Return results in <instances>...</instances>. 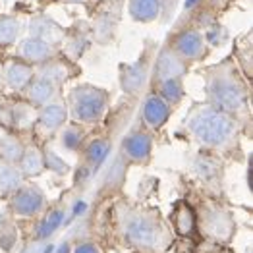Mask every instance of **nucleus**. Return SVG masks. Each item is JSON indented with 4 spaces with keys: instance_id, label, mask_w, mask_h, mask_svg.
I'll list each match as a JSON object with an SVG mask.
<instances>
[{
    "instance_id": "27",
    "label": "nucleus",
    "mask_w": 253,
    "mask_h": 253,
    "mask_svg": "<svg viewBox=\"0 0 253 253\" xmlns=\"http://www.w3.org/2000/svg\"><path fill=\"white\" fill-rule=\"evenodd\" d=\"M82 139H84V129L78 126H70L64 129L62 133V145L70 151H76V149L82 145Z\"/></svg>"
},
{
    "instance_id": "12",
    "label": "nucleus",
    "mask_w": 253,
    "mask_h": 253,
    "mask_svg": "<svg viewBox=\"0 0 253 253\" xmlns=\"http://www.w3.org/2000/svg\"><path fill=\"white\" fill-rule=\"evenodd\" d=\"M56 93H58V84H54L52 80L44 76L33 78L27 85V99H29V105L33 106H44L48 103H54Z\"/></svg>"
},
{
    "instance_id": "1",
    "label": "nucleus",
    "mask_w": 253,
    "mask_h": 253,
    "mask_svg": "<svg viewBox=\"0 0 253 253\" xmlns=\"http://www.w3.org/2000/svg\"><path fill=\"white\" fill-rule=\"evenodd\" d=\"M186 126L191 135L205 147L214 151H230L238 145L236 118L212 105H195L188 112Z\"/></svg>"
},
{
    "instance_id": "4",
    "label": "nucleus",
    "mask_w": 253,
    "mask_h": 253,
    "mask_svg": "<svg viewBox=\"0 0 253 253\" xmlns=\"http://www.w3.org/2000/svg\"><path fill=\"white\" fill-rule=\"evenodd\" d=\"M70 116L78 124H95L106 112L108 93L93 85H78L68 95Z\"/></svg>"
},
{
    "instance_id": "23",
    "label": "nucleus",
    "mask_w": 253,
    "mask_h": 253,
    "mask_svg": "<svg viewBox=\"0 0 253 253\" xmlns=\"http://www.w3.org/2000/svg\"><path fill=\"white\" fill-rule=\"evenodd\" d=\"M21 33V23L14 16H0V44H12L18 41Z\"/></svg>"
},
{
    "instance_id": "10",
    "label": "nucleus",
    "mask_w": 253,
    "mask_h": 253,
    "mask_svg": "<svg viewBox=\"0 0 253 253\" xmlns=\"http://www.w3.org/2000/svg\"><path fill=\"white\" fill-rule=\"evenodd\" d=\"M18 56L27 64H44L54 56V44L37 37H27L18 46Z\"/></svg>"
},
{
    "instance_id": "26",
    "label": "nucleus",
    "mask_w": 253,
    "mask_h": 253,
    "mask_svg": "<svg viewBox=\"0 0 253 253\" xmlns=\"http://www.w3.org/2000/svg\"><path fill=\"white\" fill-rule=\"evenodd\" d=\"M108 141L106 139H95L89 147H87V153H85V159H87V163L91 165V167H99L103 161H105V157L108 155Z\"/></svg>"
},
{
    "instance_id": "8",
    "label": "nucleus",
    "mask_w": 253,
    "mask_h": 253,
    "mask_svg": "<svg viewBox=\"0 0 253 253\" xmlns=\"http://www.w3.org/2000/svg\"><path fill=\"white\" fill-rule=\"evenodd\" d=\"M120 149H122V155L126 157V161L135 163V165H143L151 159L153 141L145 129H133L122 139Z\"/></svg>"
},
{
    "instance_id": "32",
    "label": "nucleus",
    "mask_w": 253,
    "mask_h": 253,
    "mask_svg": "<svg viewBox=\"0 0 253 253\" xmlns=\"http://www.w3.org/2000/svg\"><path fill=\"white\" fill-rule=\"evenodd\" d=\"M2 116H8L10 118V110H4V106L0 105V122H2Z\"/></svg>"
},
{
    "instance_id": "14",
    "label": "nucleus",
    "mask_w": 253,
    "mask_h": 253,
    "mask_svg": "<svg viewBox=\"0 0 253 253\" xmlns=\"http://www.w3.org/2000/svg\"><path fill=\"white\" fill-rule=\"evenodd\" d=\"M2 80H4V84L8 85L10 89H14V91L25 89L29 85V82L33 80V68H31V64L23 62V60L6 64Z\"/></svg>"
},
{
    "instance_id": "7",
    "label": "nucleus",
    "mask_w": 253,
    "mask_h": 253,
    "mask_svg": "<svg viewBox=\"0 0 253 253\" xmlns=\"http://www.w3.org/2000/svg\"><path fill=\"white\" fill-rule=\"evenodd\" d=\"M44 205H46V201H44L42 191L35 188L33 184H21L20 188L12 193V201H10L12 211L20 216L39 214L44 209Z\"/></svg>"
},
{
    "instance_id": "31",
    "label": "nucleus",
    "mask_w": 253,
    "mask_h": 253,
    "mask_svg": "<svg viewBox=\"0 0 253 253\" xmlns=\"http://www.w3.org/2000/svg\"><path fill=\"white\" fill-rule=\"evenodd\" d=\"M56 253H70V246H68V244H62V246L58 248V252H56Z\"/></svg>"
},
{
    "instance_id": "16",
    "label": "nucleus",
    "mask_w": 253,
    "mask_h": 253,
    "mask_svg": "<svg viewBox=\"0 0 253 253\" xmlns=\"http://www.w3.org/2000/svg\"><path fill=\"white\" fill-rule=\"evenodd\" d=\"M29 33H31V37L42 39V41L50 42V44L58 42L64 37L62 27L54 20L46 18V16H37V18H33L31 23H29Z\"/></svg>"
},
{
    "instance_id": "15",
    "label": "nucleus",
    "mask_w": 253,
    "mask_h": 253,
    "mask_svg": "<svg viewBox=\"0 0 253 253\" xmlns=\"http://www.w3.org/2000/svg\"><path fill=\"white\" fill-rule=\"evenodd\" d=\"M147 62L145 60H139L135 64H129L122 68V74H120V84L124 87V91L129 95H137L141 91V87L147 80Z\"/></svg>"
},
{
    "instance_id": "6",
    "label": "nucleus",
    "mask_w": 253,
    "mask_h": 253,
    "mask_svg": "<svg viewBox=\"0 0 253 253\" xmlns=\"http://www.w3.org/2000/svg\"><path fill=\"white\" fill-rule=\"evenodd\" d=\"M201 230L205 236H209L216 242L228 240L234 232V220L230 212L220 207H207L201 212Z\"/></svg>"
},
{
    "instance_id": "33",
    "label": "nucleus",
    "mask_w": 253,
    "mask_h": 253,
    "mask_svg": "<svg viewBox=\"0 0 253 253\" xmlns=\"http://www.w3.org/2000/svg\"><path fill=\"white\" fill-rule=\"evenodd\" d=\"M66 2H70V4H82V2H87V0H66Z\"/></svg>"
},
{
    "instance_id": "20",
    "label": "nucleus",
    "mask_w": 253,
    "mask_h": 253,
    "mask_svg": "<svg viewBox=\"0 0 253 253\" xmlns=\"http://www.w3.org/2000/svg\"><path fill=\"white\" fill-rule=\"evenodd\" d=\"M10 120L20 129H27V127L35 126V120H37L35 106L29 105V103H18L16 106L10 108Z\"/></svg>"
},
{
    "instance_id": "21",
    "label": "nucleus",
    "mask_w": 253,
    "mask_h": 253,
    "mask_svg": "<svg viewBox=\"0 0 253 253\" xmlns=\"http://www.w3.org/2000/svg\"><path fill=\"white\" fill-rule=\"evenodd\" d=\"M23 184V174L14 165L0 163V191L14 193Z\"/></svg>"
},
{
    "instance_id": "25",
    "label": "nucleus",
    "mask_w": 253,
    "mask_h": 253,
    "mask_svg": "<svg viewBox=\"0 0 253 253\" xmlns=\"http://www.w3.org/2000/svg\"><path fill=\"white\" fill-rule=\"evenodd\" d=\"M62 220H64L62 209H54V211H50L48 214H46V218L41 222L39 232H37V238H39V240H46V238H50V234L56 232V228L62 224Z\"/></svg>"
},
{
    "instance_id": "19",
    "label": "nucleus",
    "mask_w": 253,
    "mask_h": 253,
    "mask_svg": "<svg viewBox=\"0 0 253 253\" xmlns=\"http://www.w3.org/2000/svg\"><path fill=\"white\" fill-rule=\"evenodd\" d=\"M174 230L182 236H190L195 230V212L188 203H178L172 212Z\"/></svg>"
},
{
    "instance_id": "3",
    "label": "nucleus",
    "mask_w": 253,
    "mask_h": 253,
    "mask_svg": "<svg viewBox=\"0 0 253 253\" xmlns=\"http://www.w3.org/2000/svg\"><path fill=\"white\" fill-rule=\"evenodd\" d=\"M207 97H209V105L214 108L230 114V116H238L242 112H248V89L242 82L240 74L222 64L209 70L207 74Z\"/></svg>"
},
{
    "instance_id": "29",
    "label": "nucleus",
    "mask_w": 253,
    "mask_h": 253,
    "mask_svg": "<svg viewBox=\"0 0 253 253\" xmlns=\"http://www.w3.org/2000/svg\"><path fill=\"white\" fill-rule=\"evenodd\" d=\"M72 253H101V250L97 248V244H91V242H85V244H80Z\"/></svg>"
},
{
    "instance_id": "22",
    "label": "nucleus",
    "mask_w": 253,
    "mask_h": 253,
    "mask_svg": "<svg viewBox=\"0 0 253 253\" xmlns=\"http://www.w3.org/2000/svg\"><path fill=\"white\" fill-rule=\"evenodd\" d=\"M23 145L18 137L14 135H4L0 137V161L8 163V165H18L21 153H23Z\"/></svg>"
},
{
    "instance_id": "18",
    "label": "nucleus",
    "mask_w": 253,
    "mask_h": 253,
    "mask_svg": "<svg viewBox=\"0 0 253 253\" xmlns=\"http://www.w3.org/2000/svg\"><path fill=\"white\" fill-rule=\"evenodd\" d=\"M18 170L23 176H39L44 170V157L37 147H25L18 161Z\"/></svg>"
},
{
    "instance_id": "24",
    "label": "nucleus",
    "mask_w": 253,
    "mask_h": 253,
    "mask_svg": "<svg viewBox=\"0 0 253 253\" xmlns=\"http://www.w3.org/2000/svg\"><path fill=\"white\" fill-rule=\"evenodd\" d=\"M159 87V95L169 103L170 106L172 105H178L180 101H182V97H184V85H182V80H165V82H161V84H157Z\"/></svg>"
},
{
    "instance_id": "9",
    "label": "nucleus",
    "mask_w": 253,
    "mask_h": 253,
    "mask_svg": "<svg viewBox=\"0 0 253 253\" xmlns=\"http://www.w3.org/2000/svg\"><path fill=\"white\" fill-rule=\"evenodd\" d=\"M188 70V62H184L170 46L163 48L157 60V70H155V84H161L165 80H182Z\"/></svg>"
},
{
    "instance_id": "11",
    "label": "nucleus",
    "mask_w": 253,
    "mask_h": 253,
    "mask_svg": "<svg viewBox=\"0 0 253 253\" xmlns=\"http://www.w3.org/2000/svg\"><path fill=\"white\" fill-rule=\"evenodd\" d=\"M170 108L172 106L159 95V93H151L145 97V103L141 108V116H143V122L153 129H159L167 124L170 116Z\"/></svg>"
},
{
    "instance_id": "30",
    "label": "nucleus",
    "mask_w": 253,
    "mask_h": 253,
    "mask_svg": "<svg viewBox=\"0 0 253 253\" xmlns=\"http://www.w3.org/2000/svg\"><path fill=\"white\" fill-rule=\"evenodd\" d=\"M44 250H46V248H44L42 242H35L33 246H27L21 253H44Z\"/></svg>"
},
{
    "instance_id": "28",
    "label": "nucleus",
    "mask_w": 253,
    "mask_h": 253,
    "mask_svg": "<svg viewBox=\"0 0 253 253\" xmlns=\"http://www.w3.org/2000/svg\"><path fill=\"white\" fill-rule=\"evenodd\" d=\"M42 157H44V167H48V169H52L54 172H58V174H64L68 167H66V163H64L62 159L54 153V151H46V153H42Z\"/></svg>"
},
{
    "instance_id": "2",
    "label": "nucleus",
    "mask_w": 253,
    "mask_h": 253,
    "mask_svg": "<svg viewBox=\"0 0 253 253\" xmlns=\"http://www.w3.org/2000/svg\"><path fill=\"white\" fill-rule=\"evenodd\" d=\"M118 226L127 242L143 252H165L172 238L161 214L147 209L118 207Z\"/></svg>"
},
{
    "instance_id": "5",
    "label": "nucleus",
    "mask_w": 253,
    "mask_h": 253,
    "mask_svg": "<svg viewBox=\"0 0 253 253\" xmlns=\"http://www.w3.org/2000/svg\"><path fill=\"white\" fill-rule=\"evenodd\" d=\"M170 48L184 62H195V60H201L207 54V41H205L201 31H197V29H184V31H180L174 37Z\"/></svg>"
},
{
    "instance_id": "13",
    "label": "nucleus",
    "mask_w": 253,
    "mask_h": 253,
    "mask_svg": "<svg viewBox=\"0 0 253 253\" xmlns=\"http://www.w3.org/2000/svg\"><path fill=\"white\" fill-rule=\"evenodd\" d=\"M167 0H127V12L133 21L151 23L165 12Z\"/></svg>"
},
{
    "instance_id": "17",
    "label": "nucleus",
    "mask_w": 253,
    "mask_h": 253,
    "mask_svg": "<svg viewBox=\"0 0 253 253\" xmlns=\"http://www.w3.org/2000/svg\"><path fill=\"white\" fill-rule=\"evenodd\" d=\"M66 122V106L60 103H48L41 106L37 114V126L44 131H54Z\"/></svg>"
}]
</instances>
